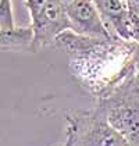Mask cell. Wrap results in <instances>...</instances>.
I'll return each instance as SVG.
<instances>
[{"label": "cell", "mask_w": 139, "mask_h": 146, "mask_svg": "<svg viewBox=\"0 0 139 146\" xmlns=\"http://www.w3.org/2000/svg\"><path fill=\"white\" fill-rule=\"evenodd\" d=\"M97 109L132 146H139V78L135 67L120 84L100 96Z\"/></svg>", "instance_id": "1"}, {"label": "cell", "mask_w": 139, "mask_h": 146, "mask_svg": "<svg viewBox=\"0 0 139 146\" xmlns=\"http://www.w3.org/2000/svg\"><path fill=\"white\" fill-rule=\"evenodd\" d=\"M64 146H132L97 107L68 115Z\"/></svg>", "instance_id": "2"}, {"label": "cell", "mask_w": 139, "mask_h": 146, "mask_svg": "<svg viewBox=\"0 0 139 146\" xmlns=\"http://www.w3.org/2000/svg\"><path fill=\"white\" fill-rule=\"evenodd\" d=\"M31 21V28L34 29V52L52 45L63 32L71 31L67 3L63 0H50L39 15Z\"/></svg>", "instance_id": "3"}, {"label": "cell", "mask_w": 139, "mask_h": 146, "mask_svg": "<svg viewBox=\"0 0 139 146\" xmlns=\"http://www.w3.org/2000/svg\"><path fill=\"white\" fill-rule=\"evenodd\" d=\"M67 14L72 32L104 40L114 39L93 0H71L67 3Z\"/></svg>", "instance_id": "4"}, {"label": "cell", "mask_w": 139, "mask_h": 146, "mask_svg": "<svg viewBox=\"0 0 139 146\" xmlns=\"http://www.w3.org/2000/svg\"><path fill=\"white\" fill-rule=\"evenodd\" d=\"M1 47L6 49H25L34 50V29L29 28H14L10 31H1Z\"/></svg>", "instance_id": "5"}, {"label": "cell", "mask_w": 139, "mask_h": 146, "mask_svg": "<svg viewBox=\"0 0 139 146\" xmlns=\"http://www.w3.org/2000/svg\"><path fill=\"white\" fill-rule=\"evenodd\" d=\"M0 28L1 31H10L15 28L11 0H0Z\"/></svg>", "instance_id": "6"}, {"label": "cell", "mask_w": 139, "mask_h": 146, "mask_svg": "<svg viewBox=\"0 0 139 146\" xmlns=\"http://www.w3.org/2000/svg\"><path fill=\"white\" fill-rule=\"evenodd\" d=\"M25 1H26V7L31 15V20H34L35 17L39 15V13L45 9V6L50 0H25Z\"/></svg>", "instance_id": "7"}, {"label": "cell", "mask_w": 139, "mask_h": 146, "mask_svg": "<svg viewBox=\"0 0 139 146\" xmlns=\"http://www.w3.org/2000/svg\"><path fill=\"white\" fill-rule=\"evenodd\" d=\"M131 50H132V61H134L132 64L135 67V72L139 78V45L131 42Z\"/></svg>", "instance_id": "8"}, {"label": "cell", "mask_w": 139, "mask_h": 146, "mask_svg": "<svg viewBox=\"0 0 139 146\" xmlns=\"http://www.w3.org/2000/svg\"><path fill=\"white\" fill-rule=\"evenodd\" d=\"M127 6H128V9H129L131 11L135 13V14L139 17V4L138 3H128L127 1Z\"/></svg>", "instance_id": "9"}, {"label": "cell", "mask_w": 139, "mask_h": 146, "mask_svg": "<svg viewBox=\"0 0 139 146\" xmlns=\"http://www.w3.org/2000/svg\"><path fill=\"white\" fill-rule=\"evenodd\" d=\"M125 1H128V3H138L139 4V0H125Z\"/></svg>", "instance_id": "10"}, {"label": "cell", "mask_w": 139, "mask_h": 146, "mask_svg": "<svg viewBox=\"0 0 139 146\" xmlns=\"http://www.w3.org/2000/svg\"><path fill=\"white\" fill-rule=\"evenodd\" d=\"M63 1H64V3H68V1H71V0H63Z\"/></svg>", "instance_id": "11"}]
</instances>
